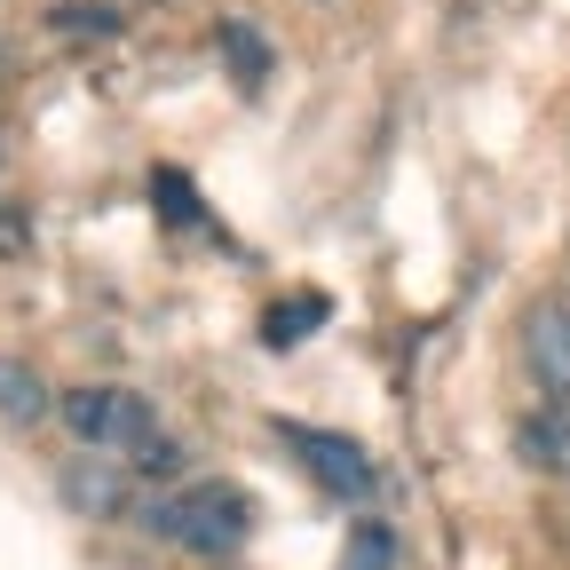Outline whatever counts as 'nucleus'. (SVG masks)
Returning a JSON list of instances; mask_svg holds the SVG:
<instances>
[{"mask_svg": "<svg viewBox=\"0 0 570 570\" xmlns=\"http://www.w3.org/2000/svg\"><path fill=\"white\" fill-rule=\"evenodd\" d=\"M0 254H24V223H17V206H0Z\"/></svg>", "mask_w": 570, "mask_h": 570, "instance_id": "nucleus-14", "label": "nucleus"}, {"mask_svg": "<svg viewBox=\"0 0 570 570\" xmlns=\"http://www.w3.org/2000/svg\"><path fill=\"white\" fill-rule=\"evenodd\" d=\"M127 475L135 468H111V460H63V499H71V508H80V515H119V499H127Z\"/></svg>", "mask_w": 570, "mask_h": 570, "instance_id": "nucleus-5", "label": "nucleus"}, {"mask_svg": "<svg viewBox=\"0 0 570 570\" xmlns=\"http://www.w3.org/2000/svg\"><path fill=\"white\" fill-rule=\"evenodd\" d=\"M515 444H523V460H531V468L570 475V404H562V396H554V404H539V412L515 428Z\"/></svg>", "mask_w": 570, "mask_h": 570, "instance_id": "nucleus-6", "label": "nucleus"}, {"mask_svg": "<svg viewBox=\"0 0 570 570\" xmlns=\"http://www.w3.org/2000/svg\"><path fill=\"white\" fill-rule=\"evenodd\" d=\"M341 570H396V531H389V523H356Z\"/></svg>", "mask_w": 570, "mask_h": 570, "instance_id": "nucleus-11", "label": "nucleus"}, {"mask_svg": "<svg viewBox=\"0 0 570 570\" xmlns=\"http://www.w3.org/2000/svg\"><path fill=\"white\" fill-rule=\"evenodd\" d=\"M56 412H63V428H71L88 452H142V444L159 436V412H151V396H142V389H104V381H88V389L56 396Z\"/></svg>", "mask_w": 570, "mask_h": 570, "instance_id": "nucleus-2", "label": "nucleus"}, {"mask_svg": "<svg viewBox=\"0 0 570 570\" xmlns=\"http://www.w3.org/2000/svg\"><path fill=\"white\" fill-rule=\"evenodd\" d=\"M325 317H333L325 294H294V302H277V309L262 317V341H269V348H294V341H302L309 325H325Z\"/></svg>", "mask_w": 570, "mask_h": 570, "instance_id": "nucleus-8", "label": "nucleus"}, {"mask_svg": "<svg viewBox=\"0 0 570 570\" xmlns=\"http://www.w3.org/2000/svg\"><path fill=\"white\" fill-rule=\"evenodd\" d=\"M40 412H48L40 373H32V365H17V356H0V420H9V428H32Z\"/></svg>", "mask_w": 570, "mask_h": 570, "instance_id": "nucleus-7", "label": "nucleus"}, {"mask_svg": "<svg viewBox=\"0 0 570 570\" xmlns=\"http://www.w3.org/2000/svg\"><path fill=\"white\" fill-rule=\"evenodd\" d=\"M127 460H135V475H151V483H167V475L183 468V452H175L167 436H151V444H142V452H127Z\"/></svg>", "mask_w": 570, "mask_h": 570, "instance_id": "nucleus-13", "label": "nucleus"}, {"mask_svg": "<svg viewBox=\"0 0 570 570\" xmlns=\"http://www.w3.org/2000/svg\"><path fill=\"white\" fill-rule=\"evenodd\" d=\"M523 341H531V373L562 396V389H570V309H562V302H539V309L523 317Z\"/></svg>", "mask_w": 570, "mask_h": 570, "instance_id": "nucleus-4", "label": "nucleus"}, {"mask_svg": "<svg viewBox=\"0 0 570 570\" xmlns=\"http://www.w3.org/2000/svg\"><path fill=\"white\" fill-rule=\"evenodd\" d=\"M151 190H159V206H167V223H198V190H190L175 167H159V183H151Z\"/></svg>", "mask_w": 570, "mask_h": 570, "instance_id": "nucleus-12", "label": "nucleus"}, {"mask_svg": "<svg viewBox=\"0 0 570 570\" xmlns=\"http://www.w3.org/2000/svg\"><path fill=\"white\" fill-rule=\"evenodd\" d=\"M48 24L63 40H111L119 32V9H96V0H63V9H48Z\"/></svg>", "mask_w": 570, "mask_h": 570, "instance_id": "nucleus-10", "label": "nucleus"}, {"mask_svg": "<svg viewBox=\"0 0 570 570\" xmlns=\"http://www.w3.org/2000/svg\"><path fill=\"white\" fill-rule=\"evenodd\" d=\"M285 444H294L309 460V475L333 491V499H373V452L365 444H348V436H325V428H302V420H285Z\"/></svg>", "mask_w": 570, "mask_h": 570, "instance_id": "nucleus-3", "label": "nucleus"}, {"mask_svg": "<svg viewBox=\"0 0 570 570\" xmlns=\"http://www.w3.org/2000/svg\"><path fill=\"white\" fill-rule=\"evenodd\" d=\"M159 531L183 554H238L246 531H254V499L238 483H183L167 508H159Z\"/></svg>", "mask_w": 570, "mask_h": 570, "instance_id": "nucleus-1", "label": "nucleus"}, {"mask_svg": "<svg viewBox=\"0 0 570 570\" xmlns=\"http://www.w3.org/2000/svg\"><path fill=\"white\" fill-rule=\"evenodd\" d=\"M223 56H230V71H238V88H262V80H269V40H262L246 17H223Z\"/></svg>", "mask_w": 570, "mask_h": 570, "instance_id": "nucleus-9", "label": "nucleus"}, {"mask_svg": "<svg viewBox=\"0 0 570 570\" xmlns=\"http://www.w3.org/2000/svg\"><path fill=\"white\" fill-rule=\"evenodd\" d=\"M0 151H9V135H0Z\"/></svg>", "mask_w": 570, "mask_h": 570, "instance_id": "nucleus-15", "label": "nucleus"}]
</instances>
